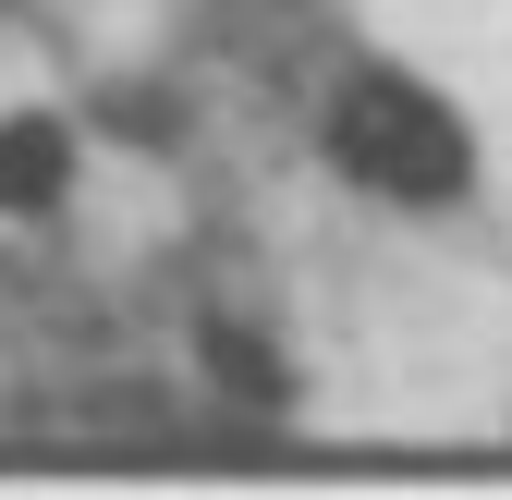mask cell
Instances as JSON below:
<instances>
[{"mask_svg":"<svg viewBox=\"0 0 512 500\" xmlns=\"http://www.w3.org/2000/svg\"><path fill=\"white\" fill-rule=\"evenodd\" d=\"M110 135H147V147H171V135H183L171 86H122V98H110Z\"/></svg>","mask_w":512,"mask_h":500,"instance_id":"4","label":"cell"},{"mask_svg":"<svg viewBox=\"0 0 512 500\" xmlns=\"http://www.w3.org/2000/svg\"><path fill=\"white\" fill-rule=\"evenodd\" d=\"M196 354H208V379H220L244 415H281V403H293V366H281V342H269V330L208 318V330H196Z\"/></svg>","mask_w":512,"mask_h":500,"instance_id":"3","label":"cell"},{"mask_svg":"<svg viewBox=\"0 0 512 500\" xmlns=\"http://www.w3.org/2000/svg\"><path fill=\"white\" fill-rule=\"evenodd\" d=\"M317 147H330L342 183H366L378 208H464L476 196V135L464 110L415 86L403 61H354L330 86V122H317Z\"/></svg>","mask_w":512,"mask_h":500,"instance_id":"1","label":"cell"},{"mask_svg":"<svg viewBox=\"0 0 512 500\" xmlns=\"http://www.w3.org/2000/svg\"><path fill=\"white\" fill-rule=\"evenodd\" d=\"M74 196V122L61 110H0V220H49Z\"/></svg>","mask_w":512,"mask_h":500,"instance_id":"2","label":"cell"}]
</instances>
